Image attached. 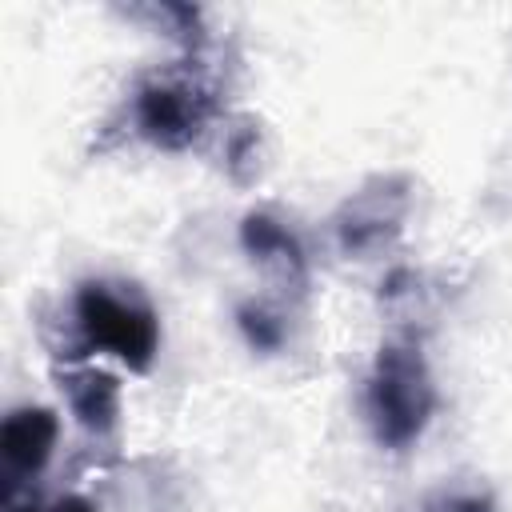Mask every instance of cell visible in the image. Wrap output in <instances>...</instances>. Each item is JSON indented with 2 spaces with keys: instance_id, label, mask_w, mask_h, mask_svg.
<instances>
[{
  "instance_id": "52a82bcc",
  "label": "cell",
  "mask_w": 512,
  "mask_h": 512,
  "mask_svg": "<svg viewBox=\"0 0 512 512\" xmlns=\"http://www.w3.org/2000/svg\"><path fill=\"white\" fill-rule=\"evenodd\" d=\"M12 512H96L88 500L80 496H60V500H48V504H24V508H12Z\"/></svg>"
},
{
  "instance_id": "6da1fadb",
  "label": "cell",
  "mask_w": 512,
  "mask_h": 512,
  "mask_svg": "<svg viewBox=\"0 0 512 512\" xmlns=\"http://www.w3.org/2000/svg\"><path fill=\"white\" fill-rule=\"evenodd\" d=\"M76 316L88 344L112 352L128 368H148L160 344V324L152 304L132 284L88 280L76 292Z\"/></svg>"
},
{
  "instance_id": "8992f818",
  "label": "cell",
  "mask_w": 512,
  "mask_h": 512,
  "mask_svg": "<svg viewBox=\"0 0 512 512\" xmlns=\"http://www.w3.org/2000/svg\"><path fill=\"white\" fill-rule=\"evenodd\" d=\"M240 324H244V332H248V340H252L256 348H276V344H280V328H276V324H268V316H264V312L240 308Z\"/></svg>"
},
{
  "instance_id": "5b68a950",
  "label": "cell",
  "mask_w": 512,
  "mask_h": 512,
  "mask_svg": "<svg viewBox=\"0 0 512 512\" xmlns=\"http://www.w3.org/2000/svg\"><path fill=\"white\" fill-rule=\"evenodd\" d=\"M72 408L88 428H112L116 420V384L104 372H80L68 384Z\"/></svg>"
},
{
  "instance_id": "277c9868",
  "label": "cell",
  "mask_w": 512,
  "mask_h": 512,
  "mask_svg": "<svg viewBox=\"0 0 512 512\" xmlns=\"http://www.w3.org/2000/svg\"><path fill=\"white\" fill-rule=\"evenodd\" d=\"M56 444V416L48 408H16L0 428V456L8 484L40 472Z\"/></svg>"
},
{
  "instance_id": "7a4b0ae2",
  "label": "cell",
  "mask_w": 512,
  "mask_h": 512,
  "mask_svg": "<svg viewBox=\"0 0 512 512\" xmlns=\"http://www.w3.org/2000/svg\"><path fill=\"white\" fill-rule=\"evenodd\" d=\"M432 412V380L424 360L408 348H384L368 384V416L376 440L388 448H404L420 436Z\"/></svg>"
},
{
  "instance_id": "3957f363",
  "label": "cell",
  "mask_w": 512,
  "mask_h": 512,
  "mask_svg": "<svg viewBox=\"0 0 512 512\" xmlns=\"http://www.w3.org/2000/svg\"><path fill=\"white\" fill-rule=\"evenodd\" d=\"M208 120V92L192 76H156L136 96V124L160 148H184Z\"/></svg>"
}]
</instances>
